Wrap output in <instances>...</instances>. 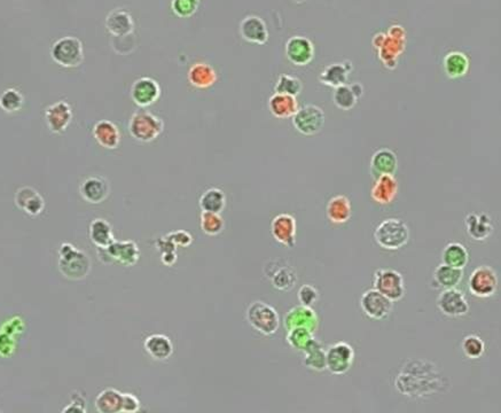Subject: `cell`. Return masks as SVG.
I'll return each instance as SVG.
<instances>
[{"label": "cell", "mask_w": 501, "mask_h": 413, "mask_svg": "<svg viewBox=\"0 0 501 413\" xmlns=\"http://www.w3.org/2000/svg\"><path fill=\"white\" fill-rule=\"evenodd\" d=\"M442 387L440 373L433 364L423 360H410L396 380V388L408 397H422Z\"/></svg>", "instance_id": "6da1fadb"}, {"label": "cell", "mask_w": 501, "mask_h": 413, "mask_svg": "<svg viewBox=\"0 0 501 413\" xmlns=\"http://www.w3.org/2000/svg\"><path fill=\"white\" fill-rule=\"evenodd\" d=\"M59 271L68 281H83L91 271V260L84 251L71 244H62L59 251Z\"/></svg>", "instance_id": "7a4b0ae2"}, {"label": "cell", "mask_w": 501, "mask_h": 413, "mask_svg": "<svg viewBox=\"0 0 501 413\" xmlns=\"http://www.w3.org/2000/svg\"><path fill=\"white\" fill-rule=\"evenodd\" d=\"M374 240L386 251H399L410 240V230L401 219H384L375 229Z\"/></svg>", "instance_id": "3957f363"}, {"label": "cell", "mask_w": 501, "mask_h": 413, "mask_svg": "<svg viewBox=\"0 0 501 413\" xmlns=\"http://www.w3.org/2000/svg\"><path fill=\"white\" fill-rule=\"evenodd\" d=\"M251 328L263 335H273L280 326V317L275 308L263 301H254L246 313Z\"/></svg>", "instance_id": "277c9868"}, {"label": "cell", "mask_w": 501, "mask_h": 413, "mask_svg": "<svg viewBox=\"0 0 501 413\" xmlns=\"http://www.w3.org/2000/svg\"><path fill=\"white\" fill-rule=\"evenodd\" d=\"M164 129V122L147 110H138L129 122V132L139 142H152L159 138Z\"/></svg>", "instance_id": "5b68a950"}, {"label": "cell", "mask_w": 501, "mask_h": 413, "mask_svg": "<svg viewBox=\"0 0 501 413\" xmlns=\"http://www.w3.org/2000/svg\"><path fill=\"white\" fill-rule=\"evenodd\" d=\"M51 58L63 68L78 67L84 61L82 41L73 36L62 37L51 48Z\"/></svg>", "instance_id": "8992f818"}, {"label": "cell", "mask_w": 501, "mask_h": 413, "mask_svg": "<svg viewBox=\"0 0 501 413\" xmlns=\"http://www.w3.org/2000/svg\"><path fill=\"white\" fill-rule=\"evenodd\" d=\"M373 286L394 303L404 298L406 293L404 277L394 268H378L373 277Z\"/></svg>", "instance_id": "52a82bcc"}, {"label": "cell", "mask_w": 501, "mask_h": 413, "mask_svg": "<svg viewBox=\"0 0 501 413\" xmlns=\"http://www.w3.org/2000/svg\"><path fill=\"white\" fill-rule=\"evenodd\" d=\"M97 255L103 263L117 262L123 266H133L140 258V249L136 242L114 241L107 248H97Z\"/></svg>", "instance_id": "ba28073f"}, {"label": "cell", "mask_w": 501, "mask_h": 413, "mask_svg": "<svg viewBox=\"0 0 501 413\" xmlns=\"http://www.w3.org/2000/svg\"><path fill=\"white\" fill-rule=\"evenodd\" d=\"M498 286L497 272L489 266H478L469 277V292L476 298H491L498 291Z\"/></svg>", "instance_id": "9c48e42d"}, {"label": "cell", "mask_w": 501, "mask_h": 413, "mask_svg": "<svg viewBox=\"0 0 501 413\" xmlns=\"http://www.w3.org/2000/svg\"><path fill=\"white\" fill-rule=\"evenodd\" d=\"M292 125L304 136H315L324 127V110L316 105H307L298 108L292 116Z\"/></svg>", "instance_id": "30bf717a"}, {"label": "cell", "mask_w": 501, "mask_h": 413, "mask_svg": "<svg viewBox=\"0 0 501 413\" xmlns=\"http://www.w3.org/2000/svg\"><path fill=\"white\" fill-rule=\"evenodd\" d=\"M354 350L349 343H334L326 350V370L335 375H345L354 364Z\"/></svg>", "instance_id": "8fae6325"}, {"label": "cell", "mask_w": 501, "mask_h": 413, "mask_svg": "<svg viewBox=\"0 0 501 413\" xmlns=\"http://www.w3.org/2000/svg\"><path fill=\"white\" fill-rule=\"evenodd\" d=\"M437 308L444 316L458 318L466 316L469 313V304L466 296L461 291L455 288L443 289L437 298Z\"/></svg>", "instance_id": "7c38bea8"}, {"label": "cell", "mask_w": 501, "mask_h": 413, "mask_svg": "<svg viewBox=\"0 0 501 413\" xmlns=\"http://www.w3.org/2000/svg\"><path fill=\"white\" fill-rule=\"evenodd\" d=\"M394 302L381 294L376 289L366 291L360 298V308L369 318L382 320L389 316Z\"/></svg>", "instance_id": "4fadbf2b"}, {"label": "cell", "mask_w": 501, "mask_h": 413, "mask_svg": "<svg viewBox=\"0 0 501 413\" xmlns=\"http://www.w3.org/2000/svg\"><path fill=\"white\" fill-rule=\"evenodd\" d=\"M285 53L292 65L305 67L315 58V45L305 36H292L287 41Z\"/></svg>", "instance_id": "5bb4252c"}, {"label": "cell", "mask_w": 501, "mask_h": 413, "mask_svg": "<svg viewBox=\"0 0 501 413\" xmlns=\"http://www.w3.org/2000/svg\"><path fill=\"white\" fill-rule=\"evenodd\" d=\"M161 88L159 83L151 77H142L135 80L131 86V98L137 106L146 108L159 100Z\"/></svg>", "instance_id": "9a60e30c"}, {"label": "cell", "mask_w": 501, "mask_h": 413, "mask_svg": "<svg viewBox=\"0 0 501 413\" xmlns=\"http://www.w3.org/2000/svg\"><path fill=\"white\" fill-rule=\"evenodd\" d=\"M296 219L289 214H279L272 219L271 234L281 245L292 248L296 244Z\"/></svg>", "instance_id": "2e32d148"}, {"label": "cell", "mask_w": 501, "mask_h": 413, "mask_svg": "<svg viewBox=\"0 0 501 413\" xmlns=\"http://www.w3.org/2000/svg\"><path fill=\"white\" fill-rule=\"evenodd\" d=\"M71 120H73V110L70 105L65 101H58L48 106V110H45V121L51 132H65Z\"/></svg>", "instance_id": "e0dca14e"}, {"label": "cell", "mask_w": 501, "mask_h": 413, "mask_svg": "<svg viewBox=\"0 0 501 413\" xmlns=\"http://www.w3.org/2000/svg\"><path fill=\"white\" fill-rule=\"evenodd\" d=\"M285 326L287 330L305 328L315 334L319 328V318L312 308L297 305V307L292 308L287 313L286 317H285Z\"/></svg>", "instance_id": "ac0fdd59"}, {"label": "cell", "mask_w": 501, "mask_h": 413, "mask_svg": "<svg viewBox=\"0 0 501 413\" xmlns=\"http://www.w3.org/2000/svg\"><path fill=\"white\" fill-rule=\"evenodd\" d=\"M239 31L242 38L251 44L263 45L268 41V26L257 15L246 16L240 23Z\"/></svg>", "instance_id": "d6986e66"}, {"label": "cell", "mask_w": 501, "mask_h": 413, "mask_svg": "<svg viewBox=\"0 0 501 413\" xmlns=\"http://www.w3.org/2000/svg\"><path fill=\"white\" fill-rule=\"evenodd\" d=\"M82 198L92 204H99L110 194V182L101 176L86 178L80 187Z\"/></svg>", "instance_id": "ffe728a7"}, {"label": "cell", "mask_w": 501, "mask_h": 413, "mask_svg": "<svg viewBox=\"0 0 501 413\" xmlns=\"http://www.w3.org/2000/svg\"><path fill=\"white\" fill-rule=\"evenodd\" d=\"M15 204L23 213L33 216V217L41 215L45 209L44 199L39 194L37 189L29 187V186H24L16 191Z\"/></svg>", "instance_id": "44dd1931"}, {"label": "cell", "mask_w": 501, "mask_h": 413, "mask_svg": "<svg viewBox=\"0 0 501 413\" xmlns=\"http://www.w3.org/2000/svg\"><path fill=\"white\" fill-rule=\"evenodd\" d=\"M399 193V182L394 174H380L371 191V197L379 204H390Z\"/></svg>", "instance_id": "7402d4cb"}, {"label": "cell", "mask_w": 501, "mask_h": 413, "mask_svg": "<svg viewBox=\"0 0 501 413\" xmlns=\"http://www.w3.org/2000/svg\"><path fill=\"white\" fill-rule=\"evenodd\" d=\"M465 225L467 234L475 241H485L493 232L492 221L487 214H469Z\"/></svg>", "instance_id": "603a6c76"}, {"label": "cell", "mask_w": 501, "mask_h": 413, "mask_svg": "<svg viewBox=\"0 0 501 413\" xmlns=\"http://www.w3.org/2000/svg\"><path fill=\"white\" fill-rule=\"evenodd\" d=\"M352 70L350 61L337 62L325 67L319 80L326 86L337 89L339 86L344 85L348 82L349 75Z\"/></svg>", "instance_id": "cb8c5ba5"}, {"label": "cell", "mask_w": 501, "mask_h": 413, "mask_svg": "<svg viewBox=\"0 0 501 413\" xmlns=\"http://www.w3.org/2000/svg\"><path fill=\"white\" fill-rule=\"evenodd\" d=\"M93 137L101 147L116 150L121 144V132L112 122L102 120L95 123Z\"/></svg>", "instance_id": "d4e9b609"}, {"label": "cell", "mask_w": 501, "mask_h": 413, "mask_svg": "<svg viewBox=\"0 0 501 413\" xmlns=\"http://www.w3.org/2000/svg\"><path fill=\"white\" fill-rule=\"evenodd\" d=\"M144 348L153 360H159V362L169 360L174 354V345L172 340L164 334H152L146 338Z\"/></svg>", "instance_id": "484cf974"}, {"label": "cell", "mask_w": 501, "mask_h": 413, "mask_svg": "<svg viewBox=\"0 0 501 413\" xmlns=\"http://www.w3.org/2000/svg\"><path fill=\"white\" fill-rule=\"evenodd\" d=\"M107 30L115 37H127L135 30L132 16L124 9H114L106 19Z\"/></svg>", "instance_id": "4316f807"}, {"label": "cell", "mask_w": 501, "mask_h": 413, "mask_svg": "<svg viewBox=\"0 0 501 413\" xmlns=\"http://www.w3.org/2000/svg\"><path fill=\"white\" fill-rule=\"evenodd\" d=\"M187 78H189L191 85L194 86L196 89L204 90L215 85L218 77H217V73L213 67L208 65L206 62H196L189 68Z\"/></svg>", "instance_id": "83f0119b"}, {"label": "cell", "mask_w": 501, "mask_h": 413, "mask_svg": "<svg viewBox=\"0 0 501 413\" xmlns=\"http://www.w3.org/2000/svg\"><path fill=\"white\" fill-rule=\"evenodd\" d=\"M463 278V268H452L442 263L433 271L431 286L435 289L455 288Z\"/></svg>", "instance_id": "f1b7e54d"}, {"label": "cell", "mask_w": 501, "mask_h": 413, "mask_svg": "<svg viewBox=\"0 0 501 413\" xmlns=\"http://www.w3.org/2000/svg\"><path fill=\"white\" fill-rule=\"evenodd\" d=\"M371 168L373 174L376 176L395 174L397 168H399L397 155L389 148H380L371 157Z\"/></svg>", "instance_id": "f546056e"}, {"label": "cell", "mask_w": 501, "mask_h": 413, "mask_svg": "<svg viewBox=\"0 0 501 413\" xmlns=\"http://www.w3.org/2000/svg\"><path fill=\"white\" fill-rule=\"evenodd\" d=\"M363 86L360 83L344 84L334 91L333 101L339 110H350L356 106L358 99L363 95Z\"/></svg>", "instance_id": "4dcf8cb0"}, {"label": "cell", "mask_w": 501, "mask_h": 413, "mask_svg": "<svg viewBox=\"0 0 501 413\" xmlns=\"http://www.w3.org/2000/svg\"><path fill=\"white\" fill-rule=\"evenodd\" d=\"M328 219L334 224H343L351 219L352 206L350 200L345 195H337L328 201L326 208Z\"/></svg>", "instance_id": "1f68e13d"}, {"label": "cell", "mask_w": 501, "mask_h": 413, "mask_svg": "<svg viewBox=\"0 0 501 413\" xmlns=\"http://www.w3.org/2000/svg\"><path fill=\"white\" fill-rule=\"evenodd\" d=\"M303 352V364L307 369L317 372L326 370V350L315 337L304 347Z\"/></svg>", "instance_id": "d6a6232c"}, {"label": "cell", "mask_w": 501, "mask_h": 413, "mask_svg": "<svg viewBox=\"0 0 501 413\" xmlns=\"http://www.w3.org/2000/svg\"><path fill=\"white\" fill-rule=\"evenodd\" d=\"M298 103L296 97L275 93L268 100V110L277 118L292 117L297 112Z\"/></svg>", "instance_id": "836d02e7"}, {"label": "cell", "mask_w": 501, "mask_h": 413, "mask_svg": "<svg viewBox=\"0 0 501 413\" xmlns=\"http://www.w3.org/2000/svg\"><path fill=\"white\" fill-rule=\"evenodd\" d=\"M443 65H444L446 76L455 80L465 76L468 73L470 61L466 54L459 51H453L446 54Z\"/></svg>", "instance_id": "e575fe53"}, {"label": "cell", "mask_w": 501, "mask_h": 413, "mask_svg": "<svg viewBox=\"0 0 501 413\" xmlns=\"http://www.w3.org/2000/svg\"><path fill=\"white\" fill-rule=\"evenodd\" d=\"M90 239L97 248H107L115 241L112 225L103 219H95L90 224Z\"/></svg>", "instance_id": "d590c367"}, {"label": "cell", "mask_w": 501, "mask_h": 413, "mask_svg": "<svg viewBox=\"0 0 501 413\" xmlns=\"http://www.w3.org/2000/svg\"><path fill=\"white\" fill-rule=\"evenodd\" d=\"M122 397L123 392L115 388H106L97 396L95 409L100 413L122 412Z\"/></svg>", "instance_id": "8d00e7d4"}, {"label": "cell", "mask_w": 501, "mask_h": 413, "mask_svg": "<svg viewBox=\"0 0 501 413\" xmlns=\"http://www.w3.org/2000/svg\"><path fill=\"white\" fill-rule=\"evenodd\" d=\"M442 261L452 268H465L469 262V253L460 242H451L442 251Z\"/></svg>", "instance_id": "74e56055"}, {"label": "cell", "mask_w": 501, "mask_h": 413, "mask_svg": "<svg viewBox=\"0 0 501 413\" xmlns=\"http://www.w3.org/2000/svg\"><path fill=\"white\" fill-rule=\"evenodd\" d=\"M199 206L206 213L221 214L226 206V195L221 189L216 187L206 189L200 197Z\"/></svg>", "instance_id": "f35d334b"}, {"label": "cell", "mask_w": 501, "mask_h": 413, "mask_svg": "<svg viewBox=\"0 0 501 413\" xmlns=\"http://www.w3.org/2000/svg\"><path fill=\"white\" fill-rule=\"evenodd\" d=\"M200 221L201 229L208 236H218L224 230L225 221L221 214L202 211Z\"/></svg>", "instance_id": "ab89813d"}, {"label": "cell", "mask_w": 501, "mask_h": 413, "mask_svg": "<svg viewBox=\"0 0 501 413\" xmlns=\"http://www.w3.org/2000/svg\"><path fill=\"white\" fill-rule=\"evenodd\" d=\"M272 283L279 291H290L295 286L297 277L294 270L288 266H281L271 276Z\"/></svg>", "instance_id": "60d3db41"}, {"label": "cell", "mask_w": 501, "mask_h": 413, "mask_svg": "<svg viewBox=\"0 0 501 413\" xmlns=\"http://www.w3.org/2000/svg\"><path fill=\"white\" fill-rule=\"evenodd\" d=\"M303 90V83L297 77L290 75H281L275 86V93L297 97Z\"/></svg>", "instance_id": "b9f144b4"}, {"label": "cell", "mask_w": 501, "mask_h": 413, "mask_svg": "<svg viewBox=\"0 0 501 413\" xmlns=\"http://www.w3.org/2000/svg\"><path fill=\"white\" fill-rule=\"evenodd\" d=\"M461 349H463L465 356L469 360H478L483 356L484 351H485V343L478 335L470 334V335L463 338Z\"/></svg>", "instance_id": "7bdbcfd3"}, {"label": "cell", "mask_w": 501, "mask_h": 413, "mask_svg": "<svg viewBox=\"0 0 501 413\" xmlns=\"http://www.w3.org/2000/svg\"><path fill=\"white\" fill-rule=\"evenodd\" d=\"M23 95L15 89H7L0 95V108L5 113L12 114L19 112L23 106Z\"/></svg>", "instance_id": "ee69618b"}, {"label": "cell", "mask_w": 501, "mask_h": 413, "mask_svg": "<svg viewBox=\"0 0 501 413\" xmlns=\"http://www.w3.org/2000/svg\"><path fill=\"white\" fill-rule=\"evenodd\" d=\"M313 333L311 330L305 328H295L288 330L287 334V343L297 351H303L304 347L307 345L310 340L312 339Z\"/></svg>", "instance_id": "f6af8a7d"}, {"label": "cell", "mask_w": 501, "mask_h": 413, "mask_svg": "<svg viewBox=\"0 0 501 413\" xmlns=\"http://www.w3.org/2000/svg\"><path fill=\"white\" fill-rule=\"evenodd\" d=\"M201 0H172V9L178 18H191L198 11Z\"/></svg>", "instance_id": "bcb514c9"}, {"label": "cell", "mask_w": 501, "mask_h": 413, "mask_svg": "<svg viewBox=\"0 0 501 413\" xmlns=\"http://www.w3.org/2000/svg\"><path fill=\"white\" fill-rule=\"evenodd\" d=\"M297 298L301 305L312 308V305H315L319 300L318 289L310 283H305L298 289Z\"/></svg>", "instance_id": "7dc6e473"}, {"label": "cell", "mask_w": 501, "mask_h": 413, "mask_svg": "<svg viewBox=\"0 0 501 413\" xmlns=\"http://www.w3.org/2000/svg\"><path fill=\"white\" fill-rule=\"evenodd\" d=\"M165 238L172 241L176 247H189L193 242V236L186 231H174L167 234Z\"/></svg>", "instance_id": "c3c4849f"}, {"label": "cell", "mask_w": 501, "mask_h": 413, "mask_svg": "<svg viewBox=\"0 0 501 413\" xmlns=\"http://www.w3.org/2000/svg\"><path fill=\"white\" fill-rule=\"evenodd\" d=\"M140 409V401L133 394H123L122 397V412L133 413Z\"/></svg>", "instance_id": "681fc988"}, {"label": "cell", "mask_w": 501, "mask_h": 413, "mask_svg": "<svg viewBox=\"0 0 501 413\" xmlns=\"http://www.w3.org/2000/svg\"><path fill=\"white\" fill-rule=\"evenodd\" d=\"M62 412H86V401L82 395L71 396V403Z\"/></svg>", "instance_id": "f907efd6"}, {"label": "cell", "mask_w": 501, "mask_h": 413, "mask_svg": "<svg viewBox=\"0 0 501 413\" xmlns=\"http://www.w3.org/2000/svg\"><path fill=\"white\" fill-rule=\"evenodd\" d=\"M292 1H295L296 4H303L307 1V0H292Z\"/></svg>", "instance_id": "816d5d0a"}]
</instances>
